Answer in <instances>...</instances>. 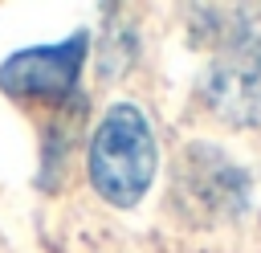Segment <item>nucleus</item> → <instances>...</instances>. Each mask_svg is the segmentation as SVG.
<instances>
[{"label":"nucleus","instance_id":"nucleus-4","mask_svg":"<svg viewBox=\"0 0 261 253\" xmlns=\"http://www.w3.org/2000/svg\"><path fill=\"white\" fill-rule=\"evenodd\" d=\"M175 196L200 216H237L249 200V175L212 143H192L175 167Z\"/></svg>","mask_w":261,"mask_h":253},{"label":"nucleus","instance_id":"nucleus-1","mask_svg":"<svg viewBox=\"0 0 261 253\" xmlns=\"http://www.w3.org/2000/svg\"><path fill=\"white\" fill-rule=\"evenodd\" d=\"M155 167H159V147L147 114L135 102L106 106V114L90 135V155H86L94 192L114 208H135L155 184Z\"/></svg>","mask_w":261,"mask_h":253},{"label":"nucleus","instance_id":"nucleus-3","mask_svg":"<svg viewBox=\"0 0 261 253\" xmlns=\"http://www.w3.org/2000/svg\"><path fill=\"white\" fill-rule=\"evenodd\" d=\"M90 49V33L77 29L65 41L53 45H33L16 49L12 57L0 61V90L12 98H37V102H61L73 94L82 61Z\"/></svg>","mask_w":261,"mask_h":253},{"label":"nucleus","instance_id":"nucleus-2","mask_svg":"<svg viewBox=\"0 0 261 253\" xmlns=\"http://www.w3.org/2000/svg\"><path fill=\"white\" fill-rule=\"evenodd\" d=\"M200 94L212 114L232 127H261V33L253 24H232L216 45Z\"/></svg>","mask_w":261,"mask_h":253}]
</instances>
